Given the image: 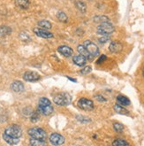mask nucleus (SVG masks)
Masks as SVG:
<instances>
[{
  "instance_id": "nucleus-26",
  "label": "nucleus",
  "mask_w": 144,
  "mask_h": 146,
  "mask_svg": "<svg viewBox=\"0 0 144 146\" xmlns=\"http://www.w3.org/2000/svg\"><path fill=\"white\" fill-rule=\"evenodd\" d=\"M113 128H114V130H115L116 132H118V133H121V132H123V130H124V126H123L121 123H118V122H116V123L113 124Z\"/></svg>"
},
{
  "instance_id": "nucleus-34",
  "label": "nucleus",
  "mask_w": 144,
  "mask_h": 146,
  "mask_svg": "<svg viewBox=\"0 0 144 146\" xmlns=\"http://www.w3.org/2000/svg\"><path fill=\"white\" fill-rule=\"evenodd\" d=\"M142 74H143V76H144V68H143V71H142Z\"/></svg>"
},
{
  "instance_id": "nucleus-6",
  "label": "nucleus",
  "mask_w": 144,
  "mask_h": 146,
  "mask_svg": "<svg viewBox=\"0 0 144 146\" xmlns=\"http://www.w3.org/2000/svg\"><path fill=\"white\" fill-rule=\"evenodd\" d=\"M5 133L8 135H11L13 137H16V138H20L22 135V130L21 128L18 125H12L5 128Z\"/></svg>"
},
{
  "instance_id": "nucleus-15",
  "label": "nucleus",
  "mask_w": 144,
  "mask_h": 146,
  "mask_svg": "<svg viewBox=\"0 0 144 146\" xmlns=\"http://www.w3.org/2000/svg\"><path fill=\"white\" fill-rule=\"evenodd\" d=\"M11 89L16 92V93H20L24 90V84L20 81H15L11 84Z\"/></svg>"
},
{
  "instance_id": "nucleus-8",
  "label": "nucleus",
  "mask_w": 144,
  "mask_h": 146,
  "mask_svg": "<svg viewBox=\"0 0 144 146\" xmlns=\"http://www.w3.org/2000/svg\"><path fill=\"white\" fill-rule=\"evenodd\" d=\"M50 142L52 145H61L65 143V137L57 133H53L50 136Z\"/></svg>"
},
{
  "instance_id": "nucleus-7",
  "label": "nucleus",
  "mask_w": 144,
  "mask_h": 146,
  "mask_svg": "<svg viewBox=\"0 0 144 146\" xmlns=\"http://www.w3.org/2000/svg\"><path fill=\"white\" fill-rule=\"evenodd\" d=\"M78 106L84 110V111H92L94 109V103H93L92 100L90 99H88V98H82L81 99H79L78 101Z\"/></svg>"
},
{
  "instance_id": "nucleus-31",
  "label": "nucleus",
  "mask_w": 144,
  "mask_h": 146,
  "mask_svg": "<svg viewBox=\"0 0 144 146\" xmlns=\"http://www.w3.org/2000/svg\"><path fill=\"white\" fill-rule=\"evenodd\" d=\"M39 119V115H38V113H33V115L31 116V121H33V122H36V121H37Z\"/></svg>"
},
{
  "instance_id": "nucleus-24",
  "label": "nucleus",
  "mask_w": 144,
  "mask_h": 146,
  "mask_svg": "<svg viewBox=\"0 0 144 146\" xmlns=\"http://www.w3.org/2000/svg\"><path fill=\"white\" fill-rule=\"evenodd\" d=\"M57 18L61 22H67V21H68V17L64 12H58L57 13Z\"/></svg>"
},
{
  "instance_id": "nucleus-20",
  "label": "nucleus",
  "mask_w": 144,
  "mask_h": 146,
  "mask_svg": "<svg viewBox=\"0 0 144 146\" xmlns=\"http://www.w3.org/2000/svg\"><path fill=\"white\" fill-rule=\"evenodd\" d=\"M94 21L96 23H104V22H107V21H110V19L108 18L107 16H104V15H97V16H95L94 17Z\"/></svg>"
},
{
  "instance_id": "nucleus-30",
  "label": "nucleus",
  "mask_w": 144,
  "mask_h": 146,
  "mask_svg": "<svg viewBox=\"0 0 144 146\" xmlns=\"http://www.w3.org/2000/svg\"><path fill=\"white\" fill-rule=\"evenodd\" d=\"M107 59V57L105 56V55H101L100 56V58L97 59V61H96V64H98V65H100V64H102L104 61H105Z\"/></svg>"
},
{
  "instance_id": "nucleus-13",
  "label": "nucleus",
  "mask_w": 144,
  "mask_h": 146,
  "mask_svg": "<svg viewBox=\"0 0 144 146\" xmlns=\"http://www.w3.org/2000/svg\"><path fill=\"white\" fill-rule=\"evenodd\" d=\"M77 50H78V52H79L81 55L84 56V57H85V58H87V60H92V59L95 58L94 56H92V55L89 52L88 50L85 48V46H84L83 44H80V45H78V47H77Z\"/></svg>"
},
{
  "instance_id": "nucleus-25",
  "label": "nucleus",
  "mask_w": 144,
  "mask_h": 146,
  "mask_svg": "<svg viewBox=\"0 0 144 146\" xmlns=\"http://www.w3.org/2000/svg\"><path fill=\"white\" fill-rule=\"evenodd\" d=\"M30 144L34 145V146H36V145H40L41 146V145H45L46 142L45 141H41V140H38V139H35V138H32V137H31Z\"/></svg>"
},
{
  "instance_id": "nucleus-23",
  "label": "nucleus",
  "mask_w": 144,
  "mask_h": 146,
  "mask_svg": "<svg viewBox=\"0 0 144 146\" xmlns=\"http://www.w3.org/2000/svg\"><path fill=\"white\" fill-rule=\"evenodd\" d=\"M112 145H114V146H124V145H129V143L125 141L124 139L118 138L112 142Z\"/></svg>"
},
{
  "instance_id": "nucleus-28",
  "label": "nucleus",
  "mask_w": 144,
  "mask_h": 146,
  "mask_svg": "<svg viewBox=\"0 0 144 146\" xmlns=\"http://www.w3.org/2000/svg\"><path fill=\"white\" fill-rule=\"evenodd\" d=\"M91 71H92V67L88 66H85V67L82 68V69L81 70V74H88L91 73Z\"/></svg>"
},
{
  "instance_id": "nucleus-33",
  "label": "nucleus",
  "mask_w": 144,
  "mask_h": 146,
  "mask_svg": "<svg viewBox=\"0 0 144 146\" xmlns=\"http://www.w3.org/2000/svg\"><path fill=\"white\" fill-rule=\"evenodd\" d=\"M68 79H69V80H71V81H72V82H76V80H75V79L70 78V77H68Z\"/></svg>"
},
{
  "instance_id": "nucleus-32",
  "label": "nucleus",
  "mask_w": 144,
  "mask_h": 146,
  "mask_svg": "<svg viewBox=\"0 0 144 146\" xmlns=\"http://www.w3.org/2000/svg\"><path fill=\"white\" fill-rule=\"evenodd\" d=\"M95 98H96V99L97 101H99V102H105V101H106V98H104L103 96H101V95H96Z\"/></svg>"
},
{
  "instance_id": "nucleus-18",
  "label": "nucleus",
  "mask_w": 144,
  "mask_h": 146,
  "mask_svg": "<svg viewBox=\"0 0 144 146\" xmlns=\"http://www.w3.org/2000/svg\"><path fill=\"white\" fill-rule=\"evenodd\" d=\"M117 102L120 105L123 106H129L131 104V102L129 100V98H127L126 97L123 96V95H118L117 97Z\"/></svg>"
},
{
  "instance_id": "nucleus-29",
  "label": "nucleus",
  "mask_w": 144,
  "mask_h": 146,
  "mask_svg": "<svg viewBox=\"0 0 144 146\" xmlns=\"http://www.w3.org/2000/svg\"><path fill=\"white\" fill-rule=\"evenodd\" d=\"M99 42L100 44H105L110 40V36H103L102 37H100L99 39Z\"/></svg>"
},
{
  "instance_id": "nucleus-11",
  "label": "nucleus",
  "mask_w": 144,
  "mask_h": 146,
  "mask_svg": "<svg viewBox=\"0 0 144 146\" xmlns=\"http://www.w3.org/2000/svg\"><path fill=\"white\" fill-rule=\"evenodd\" d=\"M123 50V44L118 41H112L109 46V50L112 53H120Z\"/></svg>"
},
{
  "instance_id": "nucleus-16",
  "label": "nucleus",
  "mask_w": 144,
  "mask_h": 146,
  "mask_svg": "<svg viewBox=\"0 0 144 146\" xmlns=\"http://www.w3.org/2000/svg\"><path fill=\"white\" fill-rule=\"evenodd\" d=\"M3 139L8 143V144H11V145H14L19 143L20 142V138H16V137H13L11 135H8L7 134L4 133L3 134Z\"/></svg>"
},
{
  "instance_id": "nucleus-14",
  "label": "nucleus",
  "mask_w": 144,
  "mask_h": 146,
  "mask_svg": "<svg viewBox=\"0 0 144 146\" xmlns=\"http://www.w3.org/2000/svg\"><path fill=\"white\" fill-rule=\"evenodd\" d=\"M73 63L78 66H84L87 63V58L82 55H76L73 57Z\"/></svg>"
},
{
  "instance_id": "nucleus-9",
  "label": "nucleus",
  "mask_w": 144,
  "mask_h": 146,
  "mask_svg": "<svg viewBox=\"0 0 144 146\" xmlns=\"http://www.w3.org/2000/svg\"><path fill=\"white\" fill-rule=\"evenodd\" d=\"M34 33H35L37 36L42 37V38H52L54 36L52 32H50L44 29L36 28V29H34Z\"/></svg>"
},
{
  "instance_id": "nucleus-22",
  "label": "nucleus",
  "mask_w": 144,
  "mask_h": 146,
  "mask_svg": "<svg viewBox=\"0 0 144 146\" xmlns=\"http://www.w3.org/2000/svg\"><path fill=\"white\" fill-rule=\"evenodd\" d=\"M75 6L77 7L81 13H86L87 5H86V4L84 3V2H82V1H76L75 2Z\"/></svg>"
},
{
  "instance_id": "nucleus-3",
  "label": "nucleus",
  "mask_w": 144,
  "mask_h": 146,
  "mask_svg": "<svg viewBox=\"0 0 144 146\" xmlns=\"http://www.w3.org/2000/svg\"><path fill=\"white\" fill-rule=\"evenodd\" d=\"M114 31H115L114 26L110 21L101 23L96 28L97 34L102 35V36H110V35H112Z\"/></svg>"
},
{
  "instance_id": "nucleus-4",
  "label": "nucleus",
  "mask_w": 144,
  "mask_h": 146,
  "mask_svg": "<svg viewBox=\"0 0 144 146\" xmlns=\"http://www.w3.org/2000/svg\"><path fill=\"white\" fill-rule=\"evenodd\" d=\"M28 135L32 138L38 139L41 141H46L47 139V134L46 132L41 127H32L28 129Z\"/></svg>"
},
{
  "instance_id": "nucleus-21",
  "label": "nucleus",
  "mask_w": 144,
  "mask_h": 146,
  "mask_svg": "<svg viewBox=\"0 0 144 146\" xmlns=\"http://www.w3.org/2000/svg\"><path fill=\"white\" fill-rule=\"evenodd\" d=\"M38 26H39V27H41L42 29H52V23H50V21L44 20V21H41L38 22Z\"/></svg>"
},
{
  "instance_id": "nucleus-10",
  "label": "nucleus",
  "mask_w": 144,
  "mask_h": 146,
  "mask_svg": "<svg viewBox=\"0 0 144 146\" xmlns=\"http://www.w3.org/2000/svg\"><path fill=\"white\" fill-rule=\"evenodd\" d=\"M23 79L27 82H36L40 80V75L36 72L28 71L23 74Z\"/></svg>"
},
{
  "instance_id": "nucleus-27",
  "label": "nucleus",
  "mask_w": 144,
  "mask_h": 146,
  "mask_svg": "<svg viewBox=\"0 0 144 146\" xmlns=\"http://www.w3.org/2000/svg\"><path fill=\"white\" fill-rule=\"evenodd\" d=\"M76 119H78V121L80 122H82V123H88V122H90L91 119L86 116H81V115H78L77 117H76Z\"/></svg>"
},
{
  "instance_id": "nucleus-5",
  "label": "nucleus",
  "mask_w": 144,
  "mask_h": 146,
  "mask_svg": "<svg viewBox=\"0 0 144 146\" xmlns=\"http://www.w3.org/2000/svg\"><path fill=\"white\" fill-rule=\"evenodd\" d=\"M82 44L85 46V48L88 50V51L92 56L96 57V56L99 55V53H100L99 48L96 46V44H95V42H93L90 40H85V41L83 42Z\"/></svg>"
},
{
  "instance_id": "nucleus-19",
  "label": "nucleus",
  "mask_w": 144,
  "mask_h": 146,
  "mask_svg": "<svg viewBox=\"0 0 144 146\" xmlns=\"http://www.w3.org/2000/svg\"><path fill=\"white\" fill-rule=\"evenodd\" d=\"M15 4L21 9H28L30 5L28 0H15Z\"/></svg>"
},
{
  "instance_id": "nucleus-17",
  "label": "nucleus",
  "mask_w": 144,
  "mask_h": 146,
  "mask_svg": "<svg viewBox=\"0 0 144 146\" xmlns=\"http://www.w3.org/2000/svg\"><path fill=\"white\" fill-rule=\"evenodd\" d=\"M113 108H114L116 113H118V114H122V115H128L129 114V111L126 110L123 106L118 104V103H117Z\"/></svg>"
},
{
  "instance_id": "nucleus-2",
  "label": "nucleus",
  "mask_w": 144,
  "mask_h": 146,
  "mask_svg": "<svg viewBox=\"0 0 144 146\" xmlns=\"http://www.w3.org/2000/svg\"><path fill=\"white\" fill-rule=\"evenodd\" d=\"M53 101L56 105L60 106H68L70 103L72 102V98L68 93L65 92H61L58 93L57 95L54 96Z\"/></svg>"
},
{
  "instance_id": "nucleus-1",
  "label": "nucleus",
  "mask_w": 144,
  "mask_h": 146,
  "mask_svg": "<svg viewBox=\"0 0 144 146\" xmlns=\"http://www.w3.org/2000/svg\"><path fill=\"white\" fill-rule=\"evenodd\" d=\"M38 111L44 115H50L53 113V107L50 102L46 98H42L38 103Z\"/></svg>"
},
{
  "instance_id": "nucleus-12",
  "label": "nucleus",
  "mask_w": 144,
  "mask_h": 146,
  "mask_svg": "<svg viewBox=\"0 0 144 146\" xmlns=\"http://www.w3.org/2000/svg\"><path fill=\"white\" fill-rule=\"evenodd\" d=\"M57 51L60 54H62L63 56L66 57V58H69V57L73 56V50L71 47L66 46V45L59 46L57 48Z\"/></svg>"
}]
</instances>
